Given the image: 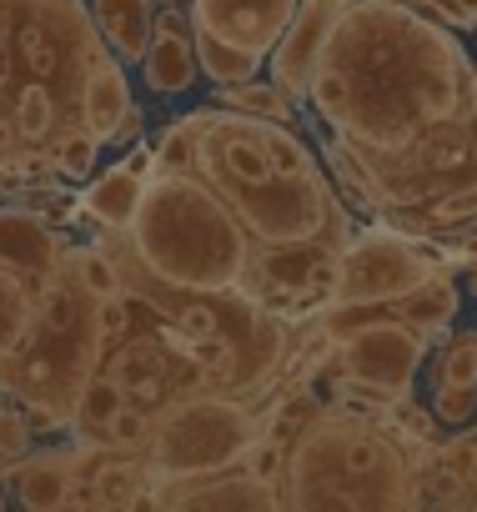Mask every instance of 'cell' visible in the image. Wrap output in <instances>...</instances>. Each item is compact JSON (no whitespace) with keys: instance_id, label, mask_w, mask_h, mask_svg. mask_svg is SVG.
I'll return each mask as SVG.
<instances>
[{"instance_id":"obj_12","label":"cell","mask_w":477,"mask_h":512,"mask_svg":"<svg viewBox=\"0 0 477 512\" xmlns=\"http://www.w3.org/2000/svg\"><path fill=\"white\" fill-rule=\"evenodd\" d=\"M11 492L31 512H61L81 507V447H46L26 452L11 467Z\"/></svg>"},{"instance_id":"obj_19","label":"cell","mask_w":477,"mask_h":512,"mask_svg":"<svg viewBox=\"0 0 477 512\" xmlns=\"http://www.w3.org/2000/svg\"><path fill=\"white\" fill-rule=\"evenodd\" d=\"M36 317H41V287L11 267H0V362H11L31 342Z\"/></svg>"},{"instance_id":"obj_15","label":"cell","mask_w":477,"mask_h":512,"mask_svg":"<svg viewBox=\"0 0 477 512\" xmlns=\"http://www.w3.org/2000/svg\"><path fill=\"white\" fill-rule=\"evenodd\" d=\"M81 126L96 131L101 141H116V131L126 126V116L136 111L131 106V86H126V61H116L111 51H101L81 81Z\"/></svg>"},{"instance_id":"obj_8","label":"cell","mask_w":477,"mask_h":512,"mask_svg":"<svg viewBox=\"0 0 477 512\" xmlns=\"http://www.w3.org/2000/svg\"><path fill=\"white\" fill-rule=\"evenodd\" d=\"M302 0H191V21L231 46L272 56Z\"/></svg>"},{"instance_id":"obj_26","label":"cell","mask_w":477,"mask_h":512,"mask_svg":"<svg viewBox=\"0 0 477 512\" xmlns=\"http://www.w3.org/2000/svg\"><path fill=\"white\" fill-rule=\"evenodd\" d=\"M51 171L66 176V181H86L96 171V156H101V136L86 131V126H66L56 141H51Z\"/></svg>"},{"instance_id":"obj_3","label":"cell","mask_w":477,"mask_h":512,"mask_svg":"<svg viewBox=\"0 0 477 512\" xmlns=\"http://www.w3.org/2000/svg\"><path fill=\"white\" fill-rule=\"evenodd\" d=\"M402 432L367 412H322L312 417L282 467L287 507H417V467L407 462Z\"/></svg>"},{"instance_id":"obj_5","label":"cell","mask_w":477,"mask_h":512,"mask_svg":"<svg viewBox=\"0 0 477 512\" xmlns=\"http://www.w3.org/2000/svg\"><path fill=\"white\" fill-rule=\"evenodd\" d=\"M257 442H262V422L236 392H186L161 407L141 457L156 482H176V477H206L247 462Z\"/></svg>"},{"instance_id":"obj_18","label":"cell","mask_w":477,"mask_h":512,"mask_svg":"<svg viewBox=\"0 0 477 512\" xmlns=\"http://www.w3.org/2000/svg\"><path fill=\"white\" fill-rule=\"evenodd\" d=\"M141 196H146V176L121 161V166L101 171V176L86 186L81 211L96 216L106 231H131V221H136V211H141Z\"/></svg>"},{"instance_id":"obj_35","label":"cell","mask_w":477,"mask_h":512,"mask_svg":"<svg viewBox=\"0 0 477 512\" xmlns=\"http://www.w3.org/2000/svg\"><path fill=\"white\" fill-rule=\"evenodd\" d=\"M0 507H6V497H0Z\"/></svg>"},{"instance_id":"obj_29","label":"cell","mask_w":477,"mask_h":512,"mask_svg":"<svg viewBox=\"0 0 477 512\" xmlns=\"http://www.w3.org/2000/svg\"><path fill=\"white\" fill-rule=\"evenodd\" d=\"M101 442H111L116 452H146V442H151V417H146L136 402H126V407L106 422Z\"/></svg>"},{"instance_id":"obj_21","label":"cell","mask_w":477,"mask_h":512,"mask_svg":"<svg viewBox=\"0 0 477 512\" xmlns=\"http://www.w3.org/2000/svg\"><path fill=\"white\" fill-rule=\"evenodd\" d=\"M196 61H201V76L211 86H236V81L262 76V61L267 56H257L247 46H231V41H221V36H211V31L196 26Z\"/></svg>"},{"instance_id":"obj_30","label":"cell","mask_w":477,"mask_h":512,"mask_svg":"<svg viewBox=\"0 0 477 512\" xmlns=\"http://www.w3.org/2000/svg\"><path fill=\"white\" fill-rule=\"evenodd\" d=\"M432 417L447 427H462L467 417H477V382H442L432 387Z\"/></svg>"},{"instance_id":"obj_2","label":"cell","mask_w":477,"mask_h":512,"mask_svg":"<svg viewBox=\"0 0 477 512\" xmlns=\"http://www.w3.org/2000/svg\"><path fill=\"white\" fill-rule=\"evenodd\" d=\"M126 241L141 272L166 292L221 297L257 267V236L201 171H156Z\"/></svg>"},{"instance_id":"obj_4","label":"cell","mask_w":477,"mask_h":512,"mask_svg":"<svg viewBox=\"0 0 477 512\" xmlns=\"http://www.w3.org/2000/svg\"><path fill=\"white\" fill-rule=\"evenodd\" d=\"M101 352H106L101 297H91L66 267L61 277L41 287V317H36L31 342L11 362H0V392H11L16 402L71 412L81 387L96 377Z\"/></svg>"},{"instance_id":"obj_31","label":"cell","mask_w":477,"mask_h":512,"mask_svg":"<svg viewBox=\"0 0 477 512\" xmlns=\"http://www.w3.org/2000/svg\"><path fill=\"white\" fill-rule=\"evenodd\" d=\"M31 452V422L21 407H0V462H21Z\"/></svg>"},{"instance_id":"obj_11","label":"cell","mask_w":477,"mask_h":512,"mask_svg":"<svg viewBox=\"0 0 477 512\" xmlns=\"http://www.w3.org/2000/svg\"><path fill=\"white\" fill-rule=\"evenodd\" d=\"M0 267L31 277L36 287L61 277L66 272V246H61L56 226L46 216H36L31 206H0Z\"/></svg>"},{"instance_id":"obj_32","label":"cell","mask_w":477,"mask_h":512,"mask_svg":"<svg viewBox=\"0 0 477 512\" xmlns=\"http://www.w3.org/2000/svg\"><path fill=\"white\" fill-rule=\"evenodd\" d=\"M472 216H477V181L427 206V221H432V226H462V221H472Z\"/></svg>"},{"instance_id":"obj_34","label":"cell","mask_w":477,"mask_h":512,"mask_svg":"<svg viewBox=\"0 0 477 512\" xmlns=\"http://www.w3.org/2000/svg\"><path fill=\"white\" fill-rule=\"evenodd\" d=\"M472 256H477V236H472Z\"/></svg>"},{"instance_id":"obj_36","label":"cell","mask_w":477,"mask_h":512,"mask_svg":"<svg viewBox=\"0 0 477 512\" xmlns=\"http://www.w3.org/2000/svg\"><path fill=\"white\" fill-rule=\"evenodd\" d=\"M472 6H477V0H472Z\"/></svg>"},{"instance_id":"obj_13","label":"cell","mask_w":477,"mask_h":512,"mask_svg":"<svg viewBox=\"0 0 477 512\" xmlns=\"http://www.w3.org/2000/svg\"><path fill=\"white\" fill-rule=\"evenodd\" d=\"M196 71H201V61H196V21H191V11L181 16L171 6V11H161L156 36H151V46L141 56V81L156 96H181V91L196 86Z\"/></svg>"},{"instance_id":"obj_16","label":"cell","mask_w":477,"mask_h":512,"mask_svg":"<svg viewBox=\"0 0 477 512\" xmlns=\"http://www.w3.org/2000/svg\"><path fill=\"white\" fill-rule=\"evenodd\" d=\"M91 16H96V31H101V46L126 61V66H141L151 36H156V6L151 0H91Z\"/></svg>"},{"instance_id":"obj_14","label":"cell","mask_w":477,"mask_h":512,"mask_svg":"<svg viewBox=\"0 0 477 512\" xmlns=\"http://www.w3.org/2000/svg\"><path fill=\"white\" fill-rule=\"evenodd\" d=\"M282 357H287V327H282L277 317L257 312L252 327L231 342V357L221 362V392H236V397H242V392L267 387V382L277 377Z\"/></svg>"},{"instance_id":"obj_6","label":"cell","mask_w":477,"mask_h":512,"mask_svg":"<svg viewBox=\"0 0 477 512\" xmlns=\"http://www.w3.org/2000/svg\"><path fill=\"white\" fill-rule=\"evenodd\" d=\"M442 272V256L422 246V236L407 231H367L357 241H342L337 251V282L327 297V312H367V307H397L412 287Z\"/></svg>"},{"instance_id":"obj_9","label":"cell","mask_w":477,"mask_h":512,"mask_svg":"<svg viewBox=\"0 0 477 512\" xmlns=\"http://www.w3.org/2000/svg\"><path fill=\"white\" fill-rule=\"evenodd\" d=\"M342 11H347V0H302L297 16H292V26H287V36H282L277 51L267 56V61H272V81H282L297 101H307L312 76H317V66H322V51H327V41H332Z\"/></svg>"},{"instance_id":"obj_7","label":"cell","mask_w":477,"mask_h":512,"mask_svg":"<svg viewBox=\"0 0 477 512\" xmlns=\"http://www.w3.org/2000/svg\"><path fill=\"white\" fill-rule=\"evenodd\" d=\"M337 337V367L352 372V377H367L397 397H412V382L422 372V357H427V332L412 327L407 317H372V322H357V327H327Z\"/></svg>"},{"instance_id":"obj_20","label":"cell","mask_w":477,"mask_h":512,"mask_svg":"<svg viewBox=\"0 0 477 512\" xmlns=\"http://www.w3.org/2000/svg\"><path fill=\"white\" fill-rule=\"evenodd\" d=\"M392 312H397V317H407L412 327H422L432 347H447V342H452V337H447V327H452V317H457V282H452V277H447V267H442L437 277H427L422 287H412Z\"/></svg>"},{"instance_id":"obj_28","label":"cell","mask_w":477,"mask_h":512,"mask_svg":"<svg viewBox=\"0 0 477 512\" xmlns=\"http://www.w3.org/2000/svg\"><path fill=\"white\" fill-rule=\"evenodd\" d=\"M442 382H477V332H457L432 367V387Z\"/></svg>"},{"instance_id":"obj_24","label":"cell","mask_w":477,"mask_h":512,"mask_svg":"<svg viewBox=\"0 0 477 512\" xmlns=\"http://www.w3.org/2000/svg\"><path fill=\"white\" fill-rule=\"evenodd\" d=\"M126 402H131V397H126V387H121V382H116L111 372H106V377L96 372V377H91V382L81 387V397H76L71 417H76V427H81V432L101 437V432H106V422H111V417H116V412H121Z\"/></svg>"},{"instance_id":"obj_1","label":"cell","mask_w":477,"mask_h":512,"mask_svg":"<svg viewBox=\"0 0 477 512\" xmlns=\"http://www.w3.org/2000/svg\"><path fill=\"white\" fill-rule=\"evenodd\" d=\"M322 66L342 81V111L327 131L352 141L382 181L437 126L477 111V66L452 26L407 0H347Z\"/></svg>"},{"instance_id":"obj_10","label":"cell","mask_w":477,"mask_h":512,"mask_svg":"<svg viewBox=\"0 0 477 512\" xmlns=\"http://www.w3.org/2000/svg\"><path fill=\"white\" fill-rule=\"evenodd\" d=\"M151 502L161 507H287L282 487L262 472H252L247 462L206 472V477H176V482H156Z\"/></svg>"},{"instance_id":"obj_23","label":"cell","mask_w":477,"mask_h":512,"mask_svg":"<svg viewBox=\"0 0 477 512\" xmlns=\"http://www.w3.org/2000/svg\"><path fill=\"white\" fill-rule=\"evenodd\" d=\"M111 377L126 387L131 402H151V397H161V382H166V347H156V342H136V347H126V352L111 362Z\"/></svg>"},{"instance_id":"obj_25","label":"cell","mask_w":477,"mask_h":512,"mask_svg":"<svg viewBox=\"0 0 477 512\" xmlns=\"http://www.w3.org/2000/svg\"><path fill=\"white\" fill-rule=\"evenodd\" d=\"M66 267L76 272V282L91 292V297H126V277L116 267V256L106 246H81V251H66Z\"/></svg>"},{"instance_id":"obj_17","label":"cell","mask_w":477,"mask_h":512,"mask_svg":"<svg viewBox=\"0 0 477 512\" xmlns=\"http://www.w3.org/2000/svg\"><path fill=\"white\" fill-rule=\"evenodd\" d=\"M6 121H11L16 146H26V151H46V146L66 131L61 96H56L46 81H21V86L11 91V111H6Z\"/></svg>"},{"instance_id":"obj_27","label":"cell","mask_w":477,"mask_h":512,"mask_svg":"<svg viewBox=\"0 0 477 512\" xmlns=\"http://www.w3.org/2000/svg\"><path fill=\"white\" fill-rule=\"evenodd\" d=\"M156 161H161V171H201V136H196L191 111L156 136Z\"/></svg>"},{"instance_id":"obj_22","label":"cell","mask_w":477,"mask_h":512,"mask_svg":"<svg viewBox=\"0 0 477 512\" xmlns=\"http://www.w3.org/2000/svg\"><path fill=\"white\" fill-rule=\"evenodd\" d=\"M216 106H231V111H252V116H267V121H287L297 116V96L282 86V81H236V86H216Z\"/></svg>"},{"instance_id":"obj_33","label":"cell","mask_w":477,"mask_h":512,"mask_svg":"<svg viewBox=\"0 0 477 512\" xmlns=\"http://www.w3.org/2000/svg\"><path fill=\"white\" fill-rule=\"evenodd\" d=\"M382 417H387V422H392V427H397L407 442H417V447H432V417H427L422 407H412L407 397H402V402H392Z\"/></svg>"}]
</instances>
